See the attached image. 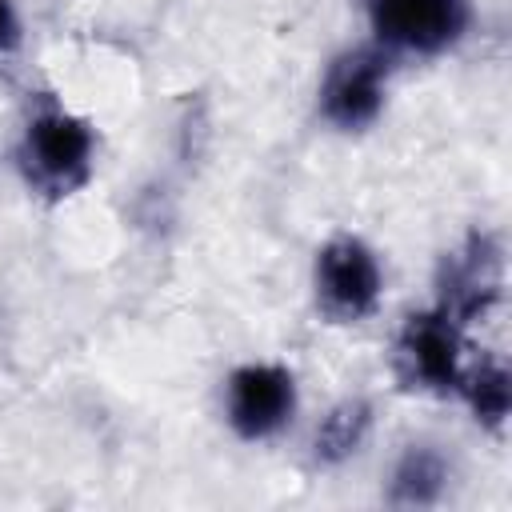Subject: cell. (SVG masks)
I'll list each match as a JSON object with an SVG mask.
<instances>
[{
	"mask_svg": "<svg viewBox=\"0 0 512 512\" xmlns=\"http://www.w3.org/2000/svg\"><path fill=\"white\" fill-rule=\"evenodd\" d=\"M316 308L332 324H360L376 312L384 292V272L376 252L360 236H332L312 264Z\"/></svg>",
	"mask_w": 512,
	"mask_h": 512,
	"instance_id": "2",
	"label": "cell"
},
{
	"mask_svg": "<svg viewBox=\"0 0 512 512\" xmlns=\"http://www.w3.org/2000/svg\"><path fill=\"white\" fill-rule=\"evenodd\" d=\"M440 312L452 316L460 328L488 316L504 292V248L492 232H472L456 252L444 256L440 276Z\"/></svg>",
	"mask_w": 512,
	"mask_h": 512,
	"instance_id": "6",
	"label": "cell"
},
{
	"mask_svg": "<svg viewBox=\"0 0 512 512\" xmlns=\"http://www.w3.org/2000/svg\"><path fill=\"white\" fill-rule=\"evenodd\" d=\"M368 428H372V408H368V400H360V396L340 400V404L320 420V428H316V436H312V456H316V464L336 468V464H344L348 456H356L360 444H364V436H368Z\"/></svg>",
	"mask_w": 512,
	"mask_h": 512,
	"instance_id": "9",
	"label": "cell"
},
{
	"mask_svg": "<svg viewBox=\"0 0 512 512\" xmlns=\"http://www.w3.org/2000/svg\"><path fill=\"white\" fill-rule=\"evenodd\" d=\"M444 484H448V460L436 448H428V444H412L396 460L388 500L396 508H428V504L440 500Z\"/></svg>",
	"mask_w": 512,
	"mask_h": 512,
	"instance_id": "8",
	"label": "cell"
},
{
	"mask_svg": "<svg viewBox=\"0 0 512 512\" xmlns=\"http://www.w3.org/2000/svg\"><path fill=\"white\" fill-rule=\"evenodd\" d=\"M20 48V16L12 8V0H0V56Z\"/></svg>",
	"mask_w": 512,
	"mask_h": 512,
	"instance_id": "11",
	"label": "cell"
},
{
	"mask_svg": "<svg viewBox=\"0 0 512 512\" xmlns=\"http://www.w3.org/2000/svg\"><path fill=\"white\" fill-rule=\"evenodd\" d=\"M296 412V376L284 364H240L224 384V416L240 440L276 436Z\"/></svg>",
	"mask_w": 512,
	"mask_h": 512,
	"instance_id": "7",
	"label": "cell"
},
{
	"mask_svg": "<svg viewBox=\"0 0 512 512\" xmlns=\"http://www.w3.org/2000/svg\"><path fill=\"white\" fill-rule=\"evenodd\" d=\"M388 92V52L380 44H360L340 52L320 80V116L336 132H364L376 124Z\"/></svg>",
	"mask_w": 512,
	"mask_h": 512,
	"instance_id": "5",
	"label": "cell"
},
{
	"mask_svg": "<svg viewBox=\"0 0 512 512\" xmlns=\"http://www.w3.org/2000/svg\"><path fill=\"white\" fill-rule=\"evenodd\" d=\"M384 52L440 56L468 28V0H364Z\"/></svg>",
	"mask_w": 512,
	"mask_h": 512,
	"instance_id": "4",
	"label": "cell"
},
{
	"mask_svg": "<svg viewBox=\"0 0 512 512\" xmlns=\"http://www.w3.org/2000/svg\"><path fill=\"white\" fill-rule=\"evenodd\" d=\"M96 164V136L92 124L60 104L40 108L16 144V168L24 184L44 200H64L80 192Z\"/></svg>",
	"mask_w": 512,
	"mask_h": 512,
	"instance_id": "1",
	"label": "cell"
},
{
	"mask_svg": "<svg viewBox=\"0 0 512 512\" xmlns=\"http://www.w3.org/2000/svg\"><path fill=\"white\" fill-rule=\"evenodd\" d=\"M456 392L468 400V408H472L480 428L504 432L508 412H512V376H508V368L500 360H480L472 372L460 376Z\"/></svg>",
	"mask_w": 512,
	"mask_h": 512,
	"instance_id": "10",
	"label": "cell"
},
{
	"mask_svg": "<svg viewBox=\"0 0 512 512\" xmlns=\"http://www.w3.org/2000/svg\"><path fill=\"white\" fill-rule=\"evenodd\" d=\"M392 364H396V376L404 380V388H412V392H428V396L456 392L460 376H464L460 324L452 316H444L440 308L412 312L396 336Z\"/></svg>",
	"mask_w": 512,
	"mask_h": 512,
	"instance_id": "3",
	"label": "cell"
}]
</instances>
